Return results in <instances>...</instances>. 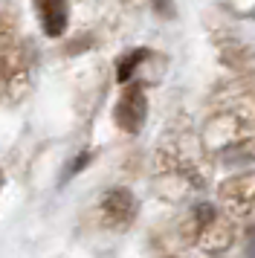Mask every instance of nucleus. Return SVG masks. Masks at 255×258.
<instances>
[{
  "instance_id": "obj_1",
  "label": "nucleus",
  "mask_w": 255,
  "mask_h": 258,
  "mask_svg": "<svg viewBox=\"0 0 255 258\" xmlns=\"http://www.w3.org/2000/svg\"><path fill=\"white\" fill-rule=\"evenodd\" d=\"M145 113H148V99H145L139 84H131L122 93L119 105H116V122H119V128H125L128 134H137L142 128V122H145Z\"/></svg>"
},
{
  "instance_id": "obj_2",
  "label": "nucleus",
  "mask_w": 255,
  "mask_h": 258,
  "mask_svg": "<svg viewBox=\"0 0 255 258\" xmlns=\"http://www.w3.org/2000/svg\"><path fill=\"white\" fill-rule=\"evenodd\" d=\"M35 9H38V18H41V26L49 38L64 35L70 21V9L67 0H35Z\"/></svg>"
},
{
  "instance_id": "obj_3",
  "label": "nucleus",
  "mask_w": 255,
  "mask_h": 258,
  "mask_svg": "<svg viewBox=\"0 0 255 258\" xmlns=\"http://www.w3.org/2000/svg\"><path fill=\"white\" fill-rule=\"evenodd\" d=\"M104 209V221L113 223V226H122L134 218V198L128 191H110L102 203Z\"/></svg>"
},
{
  "instance_id": "obj_4",
  "label": "nucleus",
  "mask_w": 255,
  "mask_h": 258,
  "mask_svg": "<svg viewBox=\"0 0 255 258\" xmlns=\"http://www.w3.org/2000/svg\"><path fill=\"white\" fill-rule=\"evenodd\" d=\"M145 58H148V52H145V49H134V52H128L125 58H119L116 79H119V82H128V79L134 76V70H137V64H139V61H145Z\"/></svg>"
},
{
  "instance_id": "obj_5",
  "label": "nucleus",
  "mask_w": 255,
  "mask_h": 258,
  "mask_svg": "<svg viewBox=\"0 0 255 258\" xmlns=\"http://www.w3.org/2000/svg\"><path fill=\"white\" fill-rule=\"evenodd\" d=\"M246 255L255 258V226L249 229V235H246Z\"/></svg>"
}]
</instances>
